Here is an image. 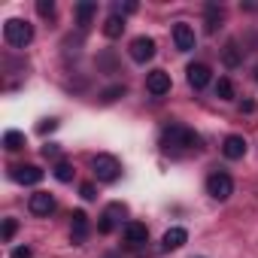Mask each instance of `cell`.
<instances>
[{
	"mask_svg": "<svg viewBox=\"0 0 258 258\" xmlns=\"http://www.w3.org/2000/svg\"><path fill=\"white\" fill-rule=\"evenodd\" d=\"M146 91L155 94V97L167 94V91H170V73H164V70H152V73L146 76Z\"/></svg>",
	"mask_w": 258,
	"mask_h": 258,
	"instance_id": "obj_10",
	"label": "cell"
},
{
	"mask_svg": "<svg viewBox=\"0 0 258 258\" xmlns=\"http://www.w3.org/2000/svg\"><path fill=\"white\" fill-rule=\"evenodd\" d=\"M252 79H255V85H258V64H255V70H252Z\"/></svg>",
	"mask_w": 258,
	"mask_h": 258,
	"instance_id": "obj_33",
	"label": "cell"
},
{
	"mask_svg": "<svg viewBox=\"0 0 258 258\" xmlns=\"http://www.w3.org/2000/svg\"><path fill=\"white\" fill-rule=\"evenodd\" d=\"M222 155H225L228 161H240V158L246 155V140H243L240 134H228L225 143H222Z\"/></svg>",
	"mask_w": 258,
	"mask_h": 258,
	"instance_id": "obj_11",
	"label": "cell"
},
{
	"mask_svg": "<svg viewBox=\"0 0 258 258\" xmlns=\"http://www.w3.org/2000/svg\"><path fill=\"white\" fill-rule=\"evenodd\" d=\"M73 173H76V170H73V164H70V161H58V164H55V170H52V176H55L58 182H70V179H73Z\"/></svg>",
	"mask_w": 258,
	"mask_h": 258,
	"instance_id": "obj_21",
	"label": "cell"
},
{
	"mask_svg": "<svg viewBox=\"0 0 258 258\" xmlns=\"http://www.w3.org/2000/svg\"><path fill=\"white\" fill-rule=\"evenodd\" d=\"M161 146L170 152H198L201 149V134H195L191 127H185V124H176V121H170L164 131H161Z\"/></svg>",
	"mask_w": 258,
	"mask_h": 258,
	"instance_id": "obj_1",
	"label": "cell"
},
{
	"mask_svg": "<svg viewBox=\"0 0 258 258\" xmlns=\"http://www.w3.org/2000/svg\"><path fill=\"white\" fill-rule=\"evenodd\" d=\"M124 94H127V88L118 82V85H109V88H103V91L97 94V100H100V103H115V100H118V97H124Z\"/></svg>",
	"mask_w": 258,
	"mask_h": 258,
	"instance_id": "obj_19",
	"label": "cell"
},
{
	"mask_svg": "<svg viewBox=\"0 0 258 258\" xmlns=\"http://www.w3.org/2000/svg\"><path fill=\"white\" fill-rule=\"evenodd\" d=\"M222 64H225V67H240V64H243V49H240L237 40L225 43V49H222Z\"/></svg>",
	"mask_w": 258,
	"mask_h": 258,
	"instance_id": "obj_15",
	"label": "cell"
},
{
	"mask_svg": "<svg viewBox=\"0 0 258 258\" xmlns=\"http://www.w3.org/2000/svg\"><path fill=\"white\" fill-rule=\"evenodd\" d=\"M79 195H82L85 201H94V198H97V191H94V185H91V182H85V185L79 188Z\"/></svg>",
	"mask_w": 258,
	"mask_h": 258,
	"instance_id": "obj_28",
	"label": "cell"
},
{
	"mask_svg": "<svg viewBox=\"0 0 258 258\" xmlns=\"http://www.w3.org/2000/svg\"><path fill=\"white\" fill-rule=\"evenodd\" d=\"M112 228H115V219H112L109 213H103V216L97 219V231H100V234H112Z\"/></svg>",
	"mask_w": 258,
	"mask_h": 258,
	"instance_id": "obj_24",
	"label": "cell"
},
{
	"mask_svg": "<svg viewBox=\"0 0 258 258\" xmlns=\"http://www.w3.org/2000/svg\"><path fill=\"white\" fill-rule=\"evenodd\" d=\"M55 195H49V191H37V195H31V201H28V210L34 213V216H52L55 213Z\"/></svg>",
	"mask_w": 258,
	"mask_h": 258,
	"instance_id": "obj_9",
	"label": "cell"
},
{
	"mask_svg": "<svg viewBox=\"0 0 258 258\" xmlns=\"http://www.w3.org/2000/svg\"><path fill=\"white\" fill-rule=\"evenodd\" d=\"M4 146H7L10 152L25 149V134H22V131H7V134H4Z\"/></svg>",
	"mask_w": 258,
	"mask_h": 258,
	"instance_id": "obj_20",
	"label": "cell"
},
{
	"mask_svg": "<svg viewBox=\"0 0 258 258\" xmlns=\"http://www.w3.org/2000/svg\"><path fill=\"white\" fill-rule=\"evenodd\" d=\"M4 37H7L10 46L25 49V46H31V40H34V28H31L25 19H10V22L4 25Z\"/></svg>",
	"mask_w": 258,
	"mask_h": 258,
	"instance_id": "obj_2",
	"label": "cell"
},
{
	"mask_svg": "<svg viewBox=\"0 0 258 258\" xmlns=\"http://www.w3.org/2000/svg\"><path fill=\"white\" fill-rule=\"evenodd\" d=\"M55 127H58V118H43V121H40V127H37V131H40V134L46 137V134H52V131H55Z\"/></svg>",
	"mask_w": 258,
	"mask_h": 258,
	"instance_id": "obj_26",
	"label": "cell"
},
{
	"mask_svg": "<svg viewBox=\"0 0 258 258\" xmlns=\"http://www.w3.org/2000/svg\"><path fill=\"white\" fill-rule=\"evenodd\" d=\"M127 52H131V61L146 64V61L155 58V40L152 37H134L131 46H127Z\"/></svg>",
	"mask_w": 258,
	"mask_h": 258,
	"instance_id": "obj_5",
	"label": "cell"
},
{
	"mask_svg": "<svg viewBox=\"0 0 258 258\" xmlns=\"http://www.w3.org/2000/svg\"><path fill=\"white\" fill-rule=\"evenodd\" d=\"M124 13H137V4H118V7H115V16L124 19Z\"/></svg>",
	"mask_w": 258,
	"mask_h": 258,
	"instance_id": "obj_30",
	"label": "cell"
},
{
	"mask_svg": "<svg viewBox=\"0 0 258 258\" xmlns=\"http://www.w3.org/2000/svg\"><path fill=\"white\" fill-rule=\"evenodd\" d=\"M94 13H97V4H94V0H82V4L76 7V25H79V28H88L91 19H94Z\"/></svg>",
	"mask_w": 258,
	"mask_h": 258,
	"instance_id": "obj_16",
	"label": "cell"
},
{
	"mask_svg": "<svg viewBox=\"0 0 258 258\" xmlns=\"http://www.w3.org/2000/svg\"><path fill=\"white\" fill-rule=\"evenodd\" d=\"M91 170H94V176H97L100 182H115V179L121 176V161H118L115 155L100 152V155L91 158Z\"/></svg>",
	"mask_w": 258,
	"mask_h": 258,
	"instance_id": "obj_3",
	"label": "cell"
},
{
	"mask_svg": "<svg viewBox=\"0 0 258 258\" xmlns=\"http://www.w3.org/2000/svg\"><path fill=\"white\" fill-rule=\"evenodd\" d=\"M173 43H176V49H179V52H191V49L198 46V37H195L191 25L176 22V25H173Z\"/></svg>",
	"mask_w": 258,
	"mask_h": 258,
	"instance_id": "obj_7",
	"label": "cell"
},
{
	"mask_svg": "<svg viewBox=\"0 0 258 258\" xmlns=\"http://www.w3.org/2000/svg\"><path fill=\"white\" fill-rule=\"evenodd\" d=\"M185 240H188V231H185V228H170V231L161 237V249H164V252L182 249V246H185Z\"/></svg>",
	"mask_w": 258,
	"mask_h": 258,
	"instance_id": "obj_14",
	"label": "cell"
},
{
	"mask_svg": "<svg viewBox=\"0 0 258 258\" xmlns=\"http://www.w3.org/2000/svg\"><path fill=\"white\" fill-rule=\"evenodd\" d=\"M106 213L115 219V216H124V213H127V207H124V204H109V207H106Z\"/></svg>",
	"mask_w": 258,
	"mask_h": 258,
	"instance_id": "obj_29",
	"label": "cell"
},
{
	"mask_svg": "<svg viewBox=\"0 0 258 258\" xmlns=\"http://www.w3.org/2000/svg\"><path fill=\"white\" fill-rule=\"evenodd\" d=\"M240 112H255V100H243L240 103Z\"/></svg>",
	"mask_w": 258,
	"mask_h": 258,
	"instance_id": "obj_32",
	"label": "cell"
},
{
	"mask_svg": "<svg viewBox=\"0 0 258 258\" xmlns=\"http://www.w3.org/2000/svg\"><path fill=\"white\" fill-rule=\"evenodd\" d=\"M10 258H31V249H28V246H16Z\"/></svg>",
	"mask_w": 258,
	"mask_h": 258,
	"instance_id": "obj_31",
	"label": "cell"
},
{
	"mask_svg": "<svg viewBox=\"0 0 258 258\" xmlns=\"http://www.w3.org/2000/svg\"><path fill=\"white\" fill-rule=\"evenodd\" d=\"M73 228H70V240L79 246V243H85L88 240V216L82 213V210H73Z\"/></svg>",
	"mask_w": 258,
	"mask_h": 258,
	"instance_id": "obj_13",
	"label": "cell"
},
{
	"mask_svg": "<svg viewBox=\"0 0 258 258\" xmlns=\"http://www.w3.org/2000/svg\"><path fill=\"white\" fill-rule=\"evenodd\" d=\"M216 97H219V100H234V82L222 76V79L216 82Z\"/></svg>",
	"mask_w": 258,
	"mask_h": 258,
	"instance_id": "obj_22",
	"label": "cell"
},
{
	"mask_svg": "<svg viewBox=\"0 0 258 258\" xmlns=\"http://www.w3.org/2000/svg\"><path fill=\"white\" fill-rule=\"evenodd\" d=\"M37 13L43 19H52L55 16V4H52V0H37Z\"/></svg>",
	"mask_w": 258,
	"mask_h": 258,
	"instance_id": "obj_25",
	"label": "cell"
},
{
	"mask_svg": "<svg viewBox=\"0 0 258 258\" xmlns=\"http://www.w3.org/2000/svg\"><path fill=\"white\" fill-rule=\"evenodd\" d=\"M225 22V13L219 4H207V34H216Z\"/></svg>",
	"mask_w": 258,
	"mask_h": 258,
	"instance_id": "obj_17",
	"label": "cell"
},
{
	"mask_svg": "<svg viewBox=\"0 0 258 258\" xmlns=\"http://www.w3.org/2000/svg\"><path fill=\"white\" fill-rule=\"evenodd\" d=\"M106 258H118V255H106Z\"/></svg>",
	"mask_w": 258,
	"mask_h": 258,
	"instance_id": "obj_34",
	"label": "cell"
},
{
	"mask_svg": "<svg viewBox=\"0 0 258 258\" xmlns=\"http://www.w3.org/2000/svg\"><path fill=\"white\" fill-rule=\"evenodd\" d=\"M149 240V228L143 222H127L124 225V243L127 246H143Z\"/></svg>",
	"mask_w": 258,
	"mask_h": 258,
	"instance_id": "obj_12",
	"label": "cell"
},
{
	"mask_svg": "<svg viewBox=\"0 0 258 258\" xmlns=\"http://www.w3.org/2000/svg\"><path fill=\"white\" fill-rule=\"evenodd\" d=\"M207 195L216 198V201H228V198L234 195V182H231V176H228L225 170L210 173V176H207Z\"/></svg>",
	"mask_w": 258,
	"mask_h": 258,
	"instance_id": "obj_4",
	"label": "cell"
},
{
	"mask_svg": "<svg viewBox=\"0 0 258 258\" xmlns=\"http://www.w3.org/2000/svg\"><path fill=\"white\" fill-rule=\"evenodd\" d=\"M40 152H43V158H58V155H61V146H58V143H46Z\"/></svg>",
	"mask_w": 258,
	"mask_h": 258,
	"instance_id": "obj_27",
	"label": "cell"
},
{
	"mask_svg": "<svg viewBox=\"0 0 258 258\" xmlns=\"http://www.w3.org/2000/svg\"><path fill=\"white\" fill-rule=\"evenodd\" d=\"M10 176L22 185H37L43 179V170L37 164H16V167H10Z\"/></svg>",
	"mask_w": 258,
	"mask_h": 258,
	"instance_id": "obj_8",
	"label": "cell"
},
{
	"mask_svg": "<svg viewBox=\"0 0 258 258\" xmlns=\"http://www.w3.org/2000/svg\"><path fill=\"white\" fill-rule=\"evenodd\" d=\"M121 34H124V19L112 13V16L103 22V37H106V40H118Z\"/></svg>",
	"mask_w": 258,
	"mask_h": 258,
	"instance_id": "obj_18",
	"label": "cell"
},
{
	"mask_svg": "<svg viewBox=\"0 0 258 258\" xmlns=\"http://www.w3.org/2000/svg\"><path fill=\"white\" fill-rule=\"evenodd\" d=\"M188 85L195 88V91H201V88H207L210 85V79H213V70H210V64H204V61H195V64H188Z\"/></svg>",
	"mask_w": 258,
	"mask_h": 258,
	"instance_id": "obj_6",
	"label": "cell"
},
{
	"mask_svg": "<svg viewBox=\"0 0 258 258\" xmlns=\"http://www.w3.org/2000/svg\"><path fill=\"white\" fill-rule=\"evenodd\" d=\"M16 231H19V222H16V219H4V231H0V240L10 243V240L16 237Z\"/></svg>",
	"mask_w": 258,
	"mask_h": 258,
	"instance_id": "obj_23",
	"label": "cell"
}]
</instances>
